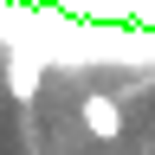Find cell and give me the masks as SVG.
Masks as SVG:
<instances>
[{"mask_svg":"<svg viewBox=\"0 0 155 155\" xmlns=\"http://www.w3.org/2000/svg\"><path fill=\"white\" fill-rule=\"evenodd\" d=\"M78 123H84L97 142H116V136H123V104L104 97V91H91V97H78Z\"/></svg>","mask_w":155,"mask_h":155,"instance_id":"6da1fadb","label":"cell"},{"mask_svg":"<svg viewBox=\"0 0 155 155\" xmlns=\"http://www.w3.org/2000/svg\"><path fill=\"white\" fill-rule=\"evenodd\" d=\"M7 84H13L19 104H26V97L39 91V52H13V58H7Z\"/></svg>","mask_w":155,"mask_h":155,"instance_id":"7a4b0ae2","label":"cell"}]
</instances>
